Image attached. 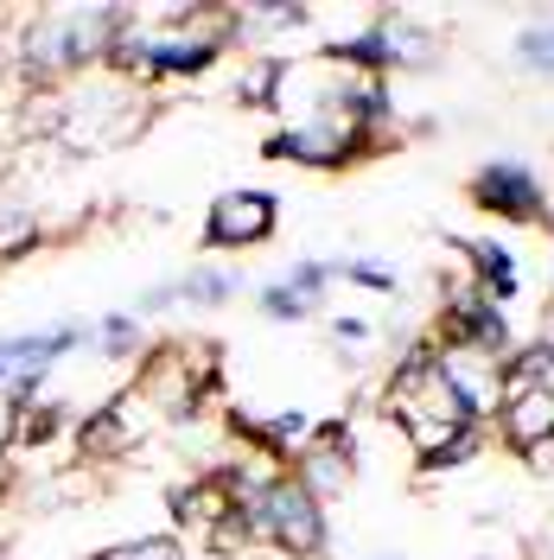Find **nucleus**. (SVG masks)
Instances as JSON below:
<instances>
[{
    "label": "nucleus",
    "mask_w": 554,
    "mask_h": 560,
    "mask_svg": "<svg viewBox=\"0 0 554 560\" xmlns=\"http://www.w3.org/2000/svg\"><path fill=\"white\" fill-rule=\"evenodd\" d=\"M20 248H33V217L13 198H0V255H20Z\"/></svg>",
    "instance_id": "obj_8"
},
{
    "label": "nucleus",
    "mask_w": 554,
    "mask_h": 560,
    "mask_svg": "<svg viewBox=\"0 0 554 560\" xmlns=\"http://www.w3.org/2000/svg\"><path fill=\"white\" fill-rule=\"evenodd\" d=\"M307 478H312V490H338V485H345V465H338V453H312Z\"/></svg>",
    "instance_id": "obj_11"
},
{
    "label": "nucleus",
    "mask_w": 554,
    "mask_h": 560,
    "mask_svg": "<svg viewBox=\"0 0 554 560\" xmlns=\"http://www.w3.org/2000/svg\"><path fill=\"white\" fill-rule=\"evenodd\" d=\"M192 293H198V300H223V293H230V280H223V275H198V280H192Z\"/></svg>",
    "instance_id": "obj_14"
},
{
    "label": "nucleus",
    "mask_w": 554,
    "mask_h": 560,
    "mask_svg": "<svg viewBox=\"0 0 554 560\" xmlns=\"http://www.w3.org/2000/svg\"><path fill=\"white\" fill-rule=\"evenodd\" d=\"M522 58H529V65H542V70H554V33H529V38H522Z\"/></svg>",
    "instance_id": "obj_13"
},
{
    "label": "nucleus",
    "mask_w": 554,
    "mask_h": 560,
    "mask_svg": "<svg viewBox=\"0 0 554 560\" xmlns=\"http://www.w3.org/2000/svg\"><path fill=\"white\" fill-rule=\"evenodd\" d=\"M307 306H312V300H300L293 287H268V313H275V318H300Z\"/></svg>",
    "instance_id": "obj_12"
},
{
    "label": "nucleus",
    "mask_w": 554,
    "mask_h": 560,
    "mask_svg": "<svg viewBox=\"0 0 554 560\" xmlns=\"http://www.w3.org/2000/svg\"><path fill=\"white\" fill-rule=\"evenodd\" d=\"M434 370L447 376V388L459 395L465 415H485V408L504 401V357H490V350H478V345H452Z\"/></svg>",
    "instance_id": "obj_3"
},
{
    "label": "nucleus",
    "mask_w": 554,
    "mask_h": 560,
    "mask_svg": "<svg viewBox=\"0 0 554 560\" xmlns=\"http://www.w3.org/2000/svg\"><path fill=\"white\" fill-rule=\"evenodd\" d=\"M103 560H178L173 541H122V548H108Z\"/></svg>",
    "instance_id": "obj_10"
},
{
    "label": "nucleus",
    "mask_w": 554,
    "mask_h": 560,
    "mask_svg": "<svg viewBox=\"0 0 554 560\" xmlns=\"http://www.w3.org/2000/svg\"><path fill=\"white\" fill-rule=\"evenodd\" d=\"M485 560H522V555H517V548H490Z\"/></svg>",
    "instance_id": "obj_16"
},
{
    "label": "nucleus",
    "mask_w": 554,
    "mask_h": 560,
    "mask_svg": "<svg viewBox=\"0 0 554 560\" xmlns=\"http://www.w3.org/2000/svg\"><path fill=\"white\" fill-rule=\"evenodd\" d=\"M535 198H542V191H535V178L522 173V166H485V173H478V205L485 210H504V217H535Z\"/></svg>",
    "instance_id": "obj_5"
},
{
    "label": "nucleus",
    "mask_w": 554,
    "mask_h": 560,
    "mask_svg": "<svg viewBox=\"0 0 554 560\" xmlns=\"http://www.w3.org/2000/svg\"><path fill=\"white\" fill-rule=\"evenodd\" d=\"M395 401H402V420H408V433H415L427 453H440L452 440V427H465V408H459V395L447 388V376L434 370V363H415L402 383H395Z\"/></svg>",
    "instance_id": "obj_1"
},
{
    "label": "nucleus",
    "mask_w": 554,
    "mask_h": 560,
    "mask_svg": "<svg viewBox=\"0 0 554 560\" xmlns=\"http://www.w3.org/2000/svg\"><path fill=\"white\" fill-rule=\"evenodd\" d=\"M275 230V198L268 191H230L210 205V243L217 248H249Z\"/></svg>",
    "instance_id": "obj_4"
},
{
    "label": "nucleus",
    "mask_w": 554,
    "mask_h": 560,
    "mask_svg": "<svg viewBox=\"0 0 554 560\" xmlns=\"http://www.w3.org/2000/svg\"><path fill=\"white\" fill-rule=\"evenodd\" d=\"M147 65H153V70H205L210 65V45H173V51H153Z\"/></svg>",
    "instance_id": "obj_9"
},
{
    "label": "nucleus",
    "mask_w": 554,
    "mask_h": 560,
    "mask_svg": "<svg viewBox=\"0 0 554 560\" xmlns=\"http://www.w3.org/2000/svg\"><path fill=\"white\" fill-rule=\"evenodd\" d=\"M472 261H478V275L490 280V293L510 300V287H517V261H510L497 243H472Z\"/></svg>",
    "instance_id": "obj_7"
},
{
    "label": "nucleus",
    "mask_w": 554,
    "mask_h": 560,
    "mask_svg": "<svg viewBox=\"0 0 554 560\" xmlns=\"http://www.w3.org/2000/svg\"><path fill=\"white\" fill-rule=\"evenodd\" d=\"M262 528L275 535L287 555H319L325 541V523H319V503H312L307 485H275L262 497Z\"/></svg>",
    "instance_id": "obj_2"
},
{
    "label": "nucleus",
    "mask_w": 554,
    "mask_h": 560,
    "mask_svg": "<svg viewBox=\"0 0 554 560\" xmlns=\"http://www.w3.org/2000/svg\"><path fill=\"white\" fill-rule=\"evenodd\" d=\"M293 433H307V420H300V415H280V420H268V440H293Z\"/></svg>",
    "instance_id": "obj_15"
},
{
    "label": "nucleus",
    "mask_w": 554,
    "mask_h": 560,
    "mask_svg": "<svg viewBox=\"0 0 554 560\" xmlns=\"http://www.w3.org/2000/svg\"><path fill=\"white\" fill-rule=\"evenodd\" d=\"M504 433H510L517 446H549L554 440V383L529 388V395H510V401H504Z\"/></svg>",
    "instance_id": "obj_6"
}]
</instances>
